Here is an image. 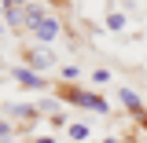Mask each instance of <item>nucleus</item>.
Instances as JSON below:
<instances>
[{"mask_svg":"<svg viewBox=\"0 0 147 143\" xmlns=\"http://www.w3.org/2000/svg\"><path fill=\"white\" fill-rule=\"evenodd\" d=\"M121 103H125V107H132V110L140 107V99H136V92H132V88H125V92H121Z\"/></svg>","mask_w":147,"mask_h":143,"instance_id":"obj_5","label":"nucleus"},{"mask_svg":"<svg viewBox=\"0 0 147 143\" xmlns=\"http://www.w3.org/2000/svg\"><path fill=\"white\" fill-rule=\"evenodd\" d=\"M66 99H74V103H81V107H92V110H103V114H107V103H103V99H96V95H77V92H66Z\"/></svg>","mask_w":147,"mask_h":143,"instance_id":"obj_2","label":"nucleus"},{"mask_svg":"<svg viewBox=\"0 0 147 143\" xmlns=\"http://www.w3.org/2000/svg\"><path fill=\"white\" fill-rule=\"evenodd\" d=\"M52 62H55L52 52H30V66H37V70H48Z\"/></svg>","mask_w":147,"mask_h":143,"instance_id":"obj_3","label":"nucleus"},{"mask_svg":"<svg viewBox=\"0 0 147 143\" xmlns=\"http://www.w3.org/2000/svg\"><path fill=\"white\" fill-rule=\"evenodd\" d=\"M37 143H52V140H37Z\"/></svg>","mask_w":147,"mask_h":143,"instance_id":"obj_11","label":"nucleus"},{"mask_svg":"<svg viewBox=\"0 0 147 143\" xmlns=\"http://www.w3.org/2000/svg\"><path fill=\"white\" fill-rule=\"evenodd\" d=\"M107 26H110V30H121V26H125V18H121V15H107Z\"/></svg>","mask_w":147,"mask_h":143,"instance_id":"obj_7","label":"nucleus"},{"mask_svg":"<svg viewBox=\"0 0 147 143\" xmlns=\"http://www.w3.org/2000/svg\"><path fill=\"white\" fill-rule=\"evenodd\" d=\"M70 136H74V140H85V136H88V128H85V125H70Z\"/></svg>","mask_w":147,"mask_h":143,"instance_id":"obj_8","label":"nucleus"},{"mask_svg":"<svg viewBox=\"0 0 147 143\" xmlns=\"http://www.w3.org/2000/svg\"><path fill=\"white\" fill-rule=\"evenodd\" d=\"M7 22H11V26H18V22H22V15H18V7H7Z\"/></svg>","mask_w":147,"mask_h":143,"instance_id":"obj_9","label":"nucleus"},{"mask_svg":"<svg viewBox=\"0 0 147 143\" xmlns=\"http://www.w3.org/2000/svg\"><path fill=\"white\" fill-rule=\"evenodd\" d=\"M33 30H37L40 40H55V37H59V22H55V18H37Z\"/></svg>","mask_w":147,"mask_h":143,"instance_id":"obj_1","label":"nucleus"},{"mask_svg":"<svg viewBox=\"0 0 147 143\" xmlns=\"http://www.w3.org/2000/svg\"><path fill=\"white\" fill-rule=\"evenodd\" d=\"M103 143H118V140H103Z\"/></svg>","mask_w":147,"mask_h":143,"instance_id":"obj_12","label":"nucleus"},{"mask_svg":"<svg viewBox=\"0 0 147 143\" xmlns=\"http://www.w3.org/2000/svg\"><path fill=\"white\" fill-rule=\"evenodd\" d=\"M0 4H7V7H18V4H22V0H0Z\"/></svg>","mask_w":147,"mask_h":143,"instance_id":"obj_10","label":"nucleus"},{"mask_svg":"<svg viewBox=\"0 0 147 143\" xmlns=\"http://www.w3.org/2000/svg\"><path fill=\"white\" fill-rule=\"evenodd\" d=\"M15 81L33 85V88H44V77H37V73H30V70H15Z\"/></svg>","mask_w":147,"mask_h":143,"instance_id":"obj_4","label":"nucleus"},{"mask_svg":"<svg viewBox=\"0 0 147 143\" xmlns=\"http://www.w3.org/2000/svg\"><path fill=\"white\" fill-rule=\"evenodd\" d=\"M11 114H15V117H33L37 110L33 107H11Z\"/></svg>","mask_w":147,"mask_h":143,"instance_id":"obj_6","label":"nucleus"}]
</instances>
